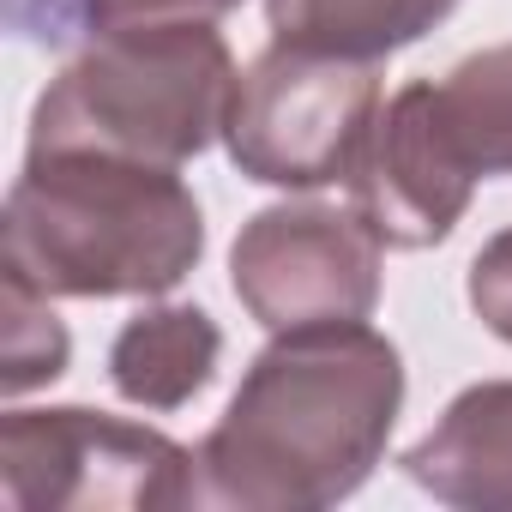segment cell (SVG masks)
Wrapping results in <instances>:
<instances>
[{
  "label": "cell",
  "instance_id": "10",
  "mask_svg": "<svg viewBox=\"0 0 512 512\" xmlns=\"http://www.w3.org/2000/svg\"><path fill=\"white\" fill-rule=\"evenodd\" d=\"M458 0H266L272 43L386 61L428 37Z\"/></svg>",
  "mask_w": 512,
  "mask_h": 512
},
{
  "label": "cell",
  "instance_id": "12",
  "mask_svg": "<svg viewBox=\"0 0 512 512\" xmlns=\"http://www.w3.org/2000/svg\"><path fill=\"white\" fill-rule=\"evenodd\" d=\"M67 356H73V338L55 320L49 296L31 290L25 278L0 272V392L25 398V392L61 380L67 374Z\"/></svg>",
  "mask_w": 512,
  "mask_h": 512
},
{
  "label": "cell",
  "instance_id": "8",
  "mask_svg": "<svg viewBox=\"0 0 512 512\" xmlns=\"http://www.w3.org/2000/svg\"><path fill=\"white\" fill-rule=\"evenodd\" d=\"M404 476L464 512H512V380L464 386L404 452Z\"/></svg>",
  "mask_w": 512,
  "mask_h": 512
},
{
  "label": "cell",
  "instance_id": "3",
  "mask_svg": "<svg viewBox=\"0 0 512 512\" xmlns=\"http://www.w3.org/2000/svg\"><path fill=\"white\" fill-rule=\"evenodd\" d=\"M235 85V55L211 19L109 25L49 79L25 151H109L181 169L223 139Z\"/></svg>",
  "mask_w": 512,
  "mask_h": 512
},
{
  "label": "cell",
  "instance_id": "7",
  "mask_svg": "<svg viewBox=\"0 0 512 512\" xmlns=\"http://www.w3.org/2000/svg\"><path fill=\"white\" fill-rule=\"evenodd\" d=\"M470 193H476V175L440 121L434 79L398 85L374 109V127L350 163L356 217L380 235V247L422 253L458 229V217L470 211Z\"/></svg>",
  "mask_w": 512,
  "mask_h": 512
},
{
  "label": "cell",
  "instance_id": "14",
  "mask_svg": "<svg viewBox=\"0 0 512 512\" xmlns=\"http://www.w3.org/2000/svg\"><path fill=\"white\" fill-rule=\"evenodd\" d=\"M241 0H85L91 31L109 25H157V19H223Z\"/></svg>",
  "mask_w": 512,
  "mask_h": 512
},
{
  "label": "cell",
  "instance_id": "11",
  "mask_svg": "<svg viewBox=\"0 0 512 512\" xmlns=\"http://www.w3.org/2000/svg\"><path fill=\"white\" fill-rule=\"evenodd\" d=\"M434 103L476 181L512 175V43L464 55L446 79H434Z\"/></svg>",
  "mask_w": 512,
  "mask_h": 512
},
{
  "label": "cell",
  "instance_id": "1",
  "mask_svg": "<svg viewBox=\"0 0 512 512\" xmlns=\"http://www.w3.org/2000/svg\"><path fill=\"white\" fill-rule=\"evenodd\" d=\"M404 410V356L368 320L272 332L193 452V506L320 512L350 500Z\"/></svg>",
  "mask_w": 512,
  "mask_h": 512
},
{
  "label": "cell",
  "instance_id": "13",
  "mask_svg": "<svg viewBox=\"0 0 512 512\" xmlns=\"http://www.w3.org/2000/svg\"><path fill=\"white\" fill-rule=\"evenodd\" d=\"M464 296H470V314L500 338L512 344V229H494L476 260H470V278H464Z\"/></svg>",
  "mask_w": 512,
  "mask_h": 512
},
{
  "label": "cell",
  "instance_id": "2",
  "mask_svg": "<svg viewBox=\"0 0 512 512\" xmlns=\"http://www.w3.org/2000/svg\"><path fill=\"white\" fill-rule=\"evenodd\" d=\"M205 253V211L193 187L139 157L109 151H25L0 211V272L49 302L169 296Z\"/></svg>",
  "mask_w": 512,
  "mask_h": 512
},
{
  "label": "cell",
  "instance_id": "9",
  "mask_svg": "<svg viewBox=\"0 0 512 512\" xmlns=\"http://www.w3.org/2000/svg\"><path fill=\"white\" fill-rule=\"evenodd\" d=\"M223 332L205 308L169 302V308H139L115 344H109V386L133 410H181L217 380Z\"/></svg>",
  "mask_w": 512,
  "mask_h": 512
},
{
  "label": "cell",
  "instance_id": "6",
  "mask_svg": "<svg viewBox=\"0 0 512 512\" xmlns=\"http://www.w3.org/2000/svg\"><path fill=\"white\" fill-rule=\"evenodd\" d=\"M380 235L356 205L284 199L253 211L229 247L235 302L266 332L344 326L380 308Z\"/></svg>",
  "mask_w": 512,
  "mask_h": 512
},
{
  "label": "cell",
  "instance_id": "5",
  "mask_svg": "<svg viewBox=\"0 0 512 512\" xmlns=\"http://www.w3.org/2000/svg\"><path fill=\"white\" fill-rule=\"evenodd\" d=\"M0 500L13 512H139L193 506V452L145 422L61 404L7 410Z\"/></svg>",
  "mask_w": 512,
  "mask_h": 512
},
{
  "label": "cell",
  "instance_id": "4",
  "mask_svg": "<svg viewBox=\"0 0 512 512\" xmlns=\"http://www.w3.org/2000/svg\"><path fill=\"white\" fill-rule=\"evenodd\" d=\"M380 103H386L380 61L272 43L235 85L223 145L247 181L314 193L350 181V163Z\"/></svg>",
  "mask_w": 512,
  "mask_h": 512
}]
</instances>
